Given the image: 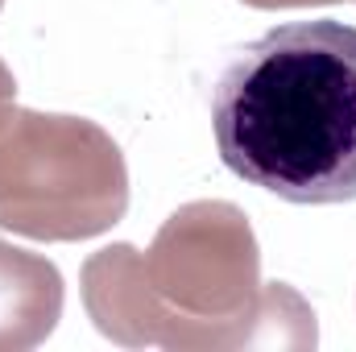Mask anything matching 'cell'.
Segmentation results:
<instances>
[{
  "mask_svg": "<svg viewBox=\"0 0 356 352\" xmlns=\"http://www.w3.org/2000/svg\"><path fill=\"white\" fill-rule=\"evenodd\" d=\"M224 166L286 203L356 199V25L294 21L249 42L211 91Z\"/></svg>",
  "mask_w": 356,
  "mask_h": 352,
  "instance_id": "6da1fadb",
  "label": "cell"
},
{
  "mask_svg": "<svg viewBox=\"0 0 356 352\" xmlns=\"http://www.w3.org/2000/svg\"><path fill=\"white\" fill-rule=\"evenodd\" d=\"M145 278L175 311L170 352L315 349V311L286 286L261 282V249L249 216L224 199L182 203L141 253Z\"/></svg>",
  "mask_w": 356,
  "mask_h": 352,
  "instance_id": "7a4b0ae2",
  "label": "cell"
},
{
  "mask_svg": "<svg viewBox=\"0 0 356 352\" xmlns=\"http://www.w3.org/2000/svg\"><path fill=\"white\" fill-rule=\"evenodd\" d=\"M124 211L129 166L95 120L17 104L0 116V228L29 241H88Z\"/></svg>",
  "mask_w": 356,
  "mask_h": 352,
  "instance_id": "3957f363",
  "label": "cell"
},
{
  "mask_svg": "<svg viewBox=\"0 0 356 352\" xmlns=\"http://www.w3.org/2000/svg\"><path fill=\"white\" fill-rule=\"evenodd\" d=\"M63 319V273L42 253L0 241V352L38 349Z\"/></svg>",
  "mask_w": 356,
  "mask_h": 352,
  "instance_id": "277c9868",
  "label": "cell"
},
{
  "mask_svg": "<svg viewBox=\"0 0 356 352\" xmlns=\"http://www.w3.org/2000/svg\"><path fill=\"white\" fill-rule=\"evenodd\" d=\"M13 104H17V79H13V71L4 67V58H0V116H4Z\"/></svg>",
  "mask_w": 356,
  "mask_h": 352,
  "instance_id": "5b68a950",
  "label": "cell"
},
{
  "mask_svg": "<svg viewBox=\"0 0 356 352\" xmlns=\"http://www.w3.org/2000/svg\"><path fill=\"white\" fill-rule=\"evenodd\" d=\"M253 8H311V4H340V0H245Z\"/></svg>",
  "mask_w": 356,
  "mask_h": 352,
  "instance_id": "8992f818",
  "label": "cell"
},
{
  "mask_svg": "<svg viewBox=\"0 0 356 352\" xmlns=\"http://www.w3.org/2000/svg\"><path fill=\"white\" fill-rule=\"evenodd\" d=\"M0 8H4V0H0Z\"/></svg>",
  "mask_w": 356,
  "mask_h": 352,
  "instance_id": "52a82bcc",
  "label": "cell"
}]
</instances>
